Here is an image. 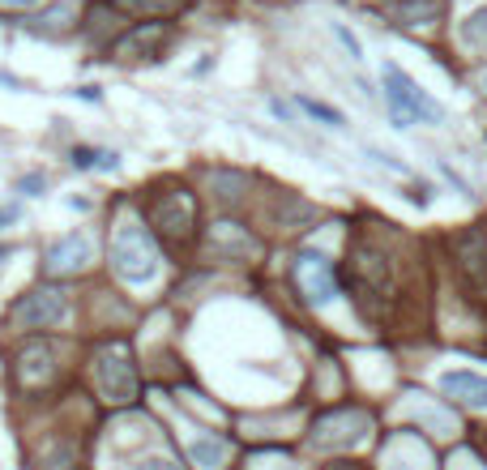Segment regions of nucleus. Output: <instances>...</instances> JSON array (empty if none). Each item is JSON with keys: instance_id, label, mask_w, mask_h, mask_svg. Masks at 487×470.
Masks as SVG:
<instances>
[{"instance_id": "nucleus-9", "label": "nucleus", "mask_w": 487, "mask_h": 470, "mask_svg": "<svg viewBox=\"0 0 487 470\" xmlns=\"http://www.w3.org/2000/svg\"><path fill=\"white\" fill-rule=\"evenodd\" d=\"M458 270H462V282H466L470 295L487 299V239L483 235H462L458 239Z\"/></svg>"}, {"instance_id": "nucleus-17", "label": "nucleus", "mask_w": 487, "mask_h": 470, "mask_svg": "<svg viewBox=\"0 0 487 470\" xmlns=\"http://www.w3.org/2000/svg\"><path fill=\"white\" fill-rule=\"evenodd\" d=\"M458 35H462V43H466V47H474V52H487V4L470 9L466 21L458 26Z\"/></svg>"}, {"instance_id": "nucleus-8", "label": "nucleus", "mask_w": 487, "mask_h": 470, "mask_svg": "<svg viewBox=\"0 0 487 470\" xmlns=\"http://www.w3.org/2000/svg\"><path fill=\"white\" fill-rule=\"evenodd\" d=\"M368 432H372L368 411L342 407V411L325 415V419L312 428V445H316V449H351V445H359Z\"/></svg>"}, {"instance_id": "nucleus-26", "label": "nucleus", "mask_w": 487, "mask_h": 470, "mask_svg": "<svg viewBox=\"0 0 487 470\" xmlns=\"http://www.w3.org/2000/svg\"><path fill=\"white\" fill-rule=\"evenodd\" d=\"M73 95H78V98H86V103H103V90H98V86H78Z\"/></svg>"}, {"instance_id": "nucleus-30", "label": "nucleus", "mask_w": 487, "mask_h": 470, "mask_svg": "<svg viewBox=\"0 0 487 470\" xmlns=\"http://www.w3.org/2000/svg\"><path fill=\"white\" fill-rule=\"evenodd\" d=\"M483 90H487V73H483Z\"/></svg>"}, {"instance_id": "nucleus-14", "label": "nucleus", "mask_w": 487, "mask_h": 470, "mask_svg": "<svg viewBox=\"0 0 487 470\" xmlns=\"http://www.w3.org/2000/svg\"><path fill=\"white\" fill-rule=\"evenodd\" d=\"M227 441H218V436H193L189 441V457H193V466L201 470H223L227 466Z\"/></svg>"}, {"instance_id": "nucleus-13", "label": "nucleus", "mask_w": 487, "mask_h": 470, "mask_svg": "<svg viewBox=\"0 0 487 470\" xmlns=\"http://www.w3.org/2000/svg\"><path fill=\"white\" fill-rule=\"evenodd\" d=\"M52 347L47 342H26L18 355V376L21 385H43V381H52Z\"/></svg>"}, {"instance_id": "nucleus-1", "label": "nucleus", "mask_w": 487, "mask_h": 470, "mask_svg": "<svg viewBox=\"0 0 487 470\" xmlns=\"http://www.w3.org/2000/svg\"><path fill=\"white\" fill-rule=\"evenodd\" d=\"M381 78H385V98H390V112H393V124H398V129H407V124H441V120H445V107L410 78L407 69L385 64Z\"/></svg>"}, {"instance_id": "nucleus-19", "label": "nucleus", "mask_w": 487, "mask_h": 470, "mask_svg": "<svg viewBox=\"0 0 487 470\" xmlns=\"http://www.w3.org/2000/svg\"><path fill=\"white\" fill-rule=\"evenodd\" d=\"M43 470H78V449H73V441L52 445V449L43 453Z\"/></svg>"}, {"instance_id": "nucleus-28", "label": "nucleus", "mask_w": 487, "mask_h": 470, "mask_svg": "<svg viewBox=\"0 0 487 470\" xmlns=\"http://www.w3.org/2000/svg\"><path fill=\"white\" fill-rule=\"evenodd\" d=\"M9 256H13V248H9V244H0V265H4Z\"/></svg>"}, {"instance_id": "nucleus-18", "label": "nucleus", "mask_w": 487, "mask_h": 470, "mask_svg": "<svg viewBox=\"0 0 487 470\" xmlns=\"http://www.w3.org/2000/svg\"><path fill=\"white\" fill-rule=\"evenodd\" d=\"M73 0H56L43 18H35V26H43V30H69V21H73Z\"/></svg>"}, {"instance_id": "nucleus-29", "label": "nucleus", "mask_w": 487, "mask_h": 470, "mask_svg": "<svg viewBox=\"0 0 487 470\" xmlns=\"http://www.w3.org/2000/svg\"><path fill=\"white\" fill-rule=\"evenodd\" d=\"M273 470H299V466H291V462H278V466H273Z\"/></svg>"}, {"instance_id": "nucleus-27", "label": "nucleus", "mask_w": 487, "mask_h": 470, "mask_svg": "<svg viewBox=\"0 0 487 470\" xmlns=\"http://www.w3.org/2000/svg\"><path fill=\"white\" fill-rule=\"evenodd\" d=\"M0 4H9V9H35L39 0H0Z\"/></svg>"}, {"instance_id": "nucleus-12", "label": "nucleus", "mask_w": 487, "mask_h": 470, "mask_svg": "<svg viewBox=\"0 0 487 470\" xmlns=\"http://www.w3.org/2000/svg\"><path fill=\"white\" fill-rule=\"evenodd\" d=\"M441 393L462 402V407H474V411H487V376L479 373H445L441 376Z\"/></svg>"}, {"instance_id": "nucleus-23", "label": "nucleus", "mask_w": 487, "mask_h": 470, "mask_svg": "<svg viewBox=\"0 0 487 470\" xmlns=\"http://www.w3.org/2000/svg\"><path fill=\"white\" fill-rule=\"evenodd\" d=\"M18 193L43 197V176H39V172H35V176H21V180H18Z\"/></svg>"}, {"instance_id": "nucleus-20", "label": "nucleus", "mask_w": 487, "mask_h": 470, "mask_svg": "<svg viewBox=\"0 0 487 470\" xmlns=\"http://www.w3.org/2000/svg\"><path fill=\"white\" fill-rule=\"evenodd\" d=\"M299 103V112H308V116H316V120H325V124H333V129H347V116L338 112V107H330V103H316V98H295Z\"/></svg>"}, {"instance_id": "nucleus-21", "label": "nucleus", "mask_w": 487, "mask_h": 470, "mask_svg": "<svg viewBox=\"0 0 487 470\" xmlns=\"http://www.w3.org/2000/svg\"><path fill=\"white\" fill-rule=\"evenodd\" d=\"M124 9H146V13H158V9H176L180 0H120Z\"/></svg>"}, {"instance_id": "nucleus-3", "label": "nucleus", "mask_w": 487, "mask_h": 470, "mask_svg": "<svg viewBox=\"0 0 487 470\" xmlns=\"http://www.w3.org/2000/svg\"><path fill=\"white\" fill-rule=\"evenodd\" d=\"M95 385L107 402H133L137 398V368L124 342H107L95 351Z\"/></svg>"}, {"instance_id": "nucleus-6", "label": "nucleus", "mask_w": 487, "mask_h": 470, "mask_svg": "<svg viewBox=\"0 0 487 470\" xmlns=\"http://www.w3.org/2000/svg\"><path fill=\"white\" fill-rule=\"evenodd\" d=\"M64 316H69V291L60 287H35L13 304V321L26 330H52Z\"/></svg>"}, {"instance_id": "nucleus-5", "label": "nucleus", "mask_w": 487, "mask_h": 470, "mask_svg": "<svg viewBox=\"0 0 487 470\" xmlns=\"http://www.w3.org/2000/svg\"><path fill=\"white\" fill-rule=\"evenodd\" d=\"M150 222L167 239H189L193 222H197L193 197L184 193V189H155V197H150Z\"/></svg>"}, {"instance_id": "nucleus-15", "label": "nucleus", "mask_w": 487, "mask_h": 470, "mask_svg": "<svg viewBox=\"0 0 487 470\" xmlns=\"http://www.w3.org/2000/svg\"><path fill=\"white\" fill-rule=\"evenodd\" d=\"M73 167L78 172H120L116 150H95V146H73Z\"/></svg>"}, {"instance_id": "nucleus-24", "label": "nucleus", "mask_w": 487, "mask_h": 470, "mask_svg": "<svg viewBox=\"0 0 487 470\" xmlns=\"http://www.w3.org/2000/svg\"><path fill=\"white\" fill-rule=\"evenodd\" d=\"M133 470H180V466H172L167 457H146V462H137Z\"/></svg>"}, {"instance_id": "nucleus-11", "label": "nucleus", "mask_w": 487, "mask_h": 470, "mask_svg": "<svg viewBox=\"0 0 487 470\" xmlns=\"http://www.w3.org/2000/svg\"><path fill=\"white\" fill-rule=\"evenodd\" d=\"M167 43H172V30H167V26H137L129 39L116 43V56L120 60H155V56H163Z\"/></svg>"}, {"instance_id": "nucleus-25", "label": "nucleus", "mask_w": 487, "mask_h": 470, "mask_svg": "<svg viewBox=\"0 0 487 470\" xmlns=\"http://www.w3.org/2000/svg\"><path fill=\"white\" fill-rule=\"evenodd\" d=\"M18 206H0V231H4V227H13V222H18Z\"/></svg>"}, {"instance_id": "nucleus-2", "label": "nucleus", "mask_w": 487, "mask_h": 470, "mask_svg": "<svg viewBox=\"0 0 487 470\" xmlns=\"http://www.w3.org/2000/svg\"><path fill=\"white\" fill-rule=\"evenodd\" d=\"M112 265L124 282L141 287L158 274V244L137 222H120L116 235H112Z\"/></svg>"}, {"instance_id": "nucleus-16", "label": "nucleus", "mask_w": 487, "mask_h": 470, "mask_svg": "<svg viewBox=\"0 0 487 470\" xmlns=\"http://www.w3.org/2000/svg\"><path fill=\"white\" fill-rule=\"evenodd\" d=\"M218 244L223 248H235L239 256H253L256 253V239H248V235L239 231V227H231V222H218L214 235H210V253H214Z\"/></svg>"}, {"instance_id": "nucleus-10", "label": "nucleus", "mask_w": 487, "mask_h": 470, "mask_svg": "<svg viewBox=\"0 0 487 470\" xmlns=\"http://www.w3.org/2000/svg\"><path fill=\"white\" fill-rule=\"evenodd\" d=\"M95 261V248H90V239L78 231H69V235H60L56 244L47 248V274H81L86 265Z\"/></svg>"}, {"instance_id": "nucleus-22", "label": "nucleus", "mask_w": 487, "mask_h": 470, "mask_svg": "<svg viewBox=\"0 0 487 470\" xmlns=\"http://www.w3.org/2000/svg\"><path fill=\"white\" fill-rule=\"evenodd\" d=\"M333 35H338V39H342V47H347V52H351L355 60L364 56V47H359V39H355L351 30H347V26H338V21H333Z\"/></svg>"}, {"instance_id": "nucleus-4", "label": "nucleus", "mask_w": 487, "mask_h": 470, "mask_svg": "<svg viewBox=\"0 0 487 470\" xmlns=\"http://www.w3.org/2000/svg\"><path fill=\"white\" fill-rule=\"evenodd\" d=\"M351 282L355 291L364 295V299H376V304H390L393 299V261L381 248H372V244H359L351 253Z\"/></svg>"}, {"instance_id": "nucleus-7", "label": "nucleus", "mask_w": 487, "mask_h": 470, "mask_svg": "<svg viewBox=\"0 0 487 470\" xmlns=\"http://www.w3.org/2000/svg\"><path fill=\"white\" fill-rule=\"evenodd\" d=\"M295 282H299V295L308 299L312 308L330 304L333 295H338V274H333V261L325 253H316V248H304V253L295 256Z\"/></svg>"}]
</instances>
